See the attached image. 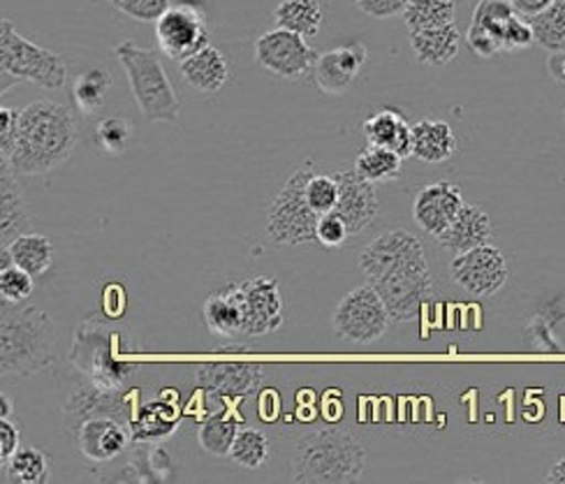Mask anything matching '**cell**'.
<instances>
[{
  "mask_svg": "<svg viewBox=\"0 0 565 484\" xmlns=\"http://www.w3.org/2000/svg\"><path fill=\"white\" fill-rule=\"evenodd\" d=\"M390 311L371 283L350 290L334 311V334L352 345H371L390 330Z\"/></svg>",
  "mask_w": 565,
  "mask_h": 484,
  "instance_id": "cell-9",
  "label": "cell"
},
{
  "mask_svg": "<svg viewBox=\"0 0 565 484\" xmlns=\"http://www.w3.org/2000/svg\"><path fill=\"white\" fill-rule=\"evenodd\" d=\"M132 140V123L124 117H107L96 128V144L105 155H121Z\"/></svg>",
  "mask_w": 565,
  "mask_h": 484,
  "instance_id": "cell-37",
  "label": "cell"
},
{
  "mask_svg": "<svg viewBox=\"0 0 565 484\" xmlns=\"http://www.w3.org/2000/svg\"><path fill=\"white\" fill-rule=\"evenodd\" d=\"M563 3H565V0H563Z\"/></svg>",
  "mask_w": 565,
  "mask_h": 484,
  "instance_id": "cell-55",
  "label": "cell"
},
{
  "mask_svg": "<svg viewBox=\"0 0 565 484\" xmlns=\"http://www.w3.org/2000/svg\"><path fill=\"white\" fill-rule=\"evenodd\" d=\"M457 153V135L450 123L438 119H422L413 126V158L422 163L438 165Z\"/></svg>",
  "mask_w": 565,
  "mask_h": 484,
  "instance_id": "cell-25",
  "label": "cell"
},
{
  "mask_svg": "<svg viewBox=\"0 0 565 484\" xmlns=\"http://www.w3.org/2000/svg\"><path fill=\"white\" fill-rule=\"evenodd\" d=\"M33 288L35 276H31L26 269H21L14 262L0 267V294H3V302L19 306L33 294Z\"/></svg>",
  "mask_w": 565,
  "mask_h": 484,
  "instance_id": "cell-38",
  "label": "cell"
},
{
  "mask_svg": "<svg viewBox=\"0 0 565 484\" xmlns=\"http://www.w3.org/2000/svg\"><path fill=\"white\" fill-rule=\"evenodd\" d=\"M461 47V33L455 24L438 29L411 31V50L424 65H447L457 58Z\"/></svg>",
  "mask_w": 565,
  "mask_h": 484,
  "instance_id": "cell-27",
  "label": "cell"
},
{
  "mask_svg": "<svg viewBox=\"0 0 565 484\" xmlns=\"http://www.w3.org/2000/svg\"><path fill=\"white\" fill-rule=\"evenodd\" d=\"M501 42H503V52H524V50L533 47L535 33L531 26V19H526L522 14H514L503 26Z\"/></svg>",
  "mask_w": 565,
  "mask_h": 484,
  "instance_id": "cell-41",
  "label": "cell"
},
{
  "mask_svg": "<svg viewBox=\"0 0 565 484\" xmlns=\"http://www.w3.org/2000/svg\"><path fill=\"white\" fill-rule=\"evenodd\" d=\"M119 348V330H114L98 318H86L75 330L70 359H73L86 380L107 389H124L126 383L135 376L137 366L130 359H124Z\"/></svg>",
  "mask_w": 565,
  "mask_h": 484,
  "instance_id": "cell-6",
  "label": "cell"
},
{
  "mask_svg": "<svg viewBox=\"0 0 565 484\" xmlns=\"http://www.w3.org/2000/svg\"><path fill=\"white\" fill-rule=\"evenodd\" d=\"M73 111L54 100H38L21 109L17 144L6 163L19 176H38L61 168L77 147Z\"/></svg>",
  "mask_w": 565,
  "mask_h": 484,
  "instance_id": "cell-2",
  "label": "cell"
},
{
  "mask_svg": "<svg viewBox=\"0 0 565 484\" xmlns=\"http://www.w3.org/2000/svg\"><path fill=\"white\" fill-rule=\"evenodd\" d=\"M311 160L295 170L282 183L267 214V237L276 246H303L316 241L320 214L306 200V183L316 174Z\"/></svg>",
  "mask_w": 565,
  "mask_h": 484,
  "instance_id": "cell-8",
  "label": "cell"
},
{
  "mask_svg": "<svg viewBox=\"0 0 565 484\" xmlns=\"http://www.w3.org/2000/svg\"><path fill=\"white\" fill-rule=\"evenodd\" d=\"M358 8L373 19H392L404 14L411 0H355Z\"/></svg>",
  "mask_w": 565,
  "mask_h": 484,
  "instance_id": "cell-46",
  "label": "cell"
},
{
  "mask_svg": "<svg viewBox=\"0 0 565 484\" xmlns=\"http://www.w3.org/2000/svg\"><path fill=\"white\" fill-rule=\"evenodd\" d=\"M244 313V336H269L282 325V299L271 276L234 283Z\"/></svg>",
  "mask_w": 565,
  "mask_h": 484,
  "instance_id": "cell-14",
  "label": "cell"
},
{
  "mask_svg": "<svg viewBox=\"0 0 565 484\" xmlns=\"http://www.w3.org/2000/svg\"><path fill=\"white\" fill-rule=\"evenodd\" d=\"M31 82L46 90H58L67 82V63L61 54L38 47L35 42L19 35L10 19L0 21V94L10 86Z\"/></svg>",
  "mask_w": 565,
  "mask_h": 484,
  "instance_id": "cell-7",
  "label": "cell"
},
{
  "mask_svg": "<svg viewBox=\"0 0 565 484\" xmlns=\"http://www.w3.org/2000/svg\"><path fill=\"white\" fill-rule=\"evenodd\" d=\"M172 8V0H124L119 10L141 24H156V21Z\"/></svg>",
  "mask_w": 565,
  "mask_h": 484,
  "instance_id": "cell-43",
  "label": "cell"
},
{
  "mask_svg": "<svg viewBox=\"0 0 565 484\" xmlns=\"http://www.w3.org/2000/svg\"><path fill=\"white\" fill-rule=\"evenodd\" d=\"M111 86H114V79L107 71H103V67H93V71L82 73L73 84L75 107L84 114V117L98 114L107 103Z\"/></svg>",
  "mask_w": 565,
  "mask_h": 484,
  "instance_id": "cell-30",
  "label": "cell"
},
{
  "mask_svg": "<svg viewBox=\"0 0 565 484\" xmlns=\"http://www.w3.org/2000/svg\"><path fill=\"white\" fill-rule=\"evenodd\" d=\"M265 372L255 362H204L195 372V385L206 404L246 399L260 389Z\"/></svg>",
  "mask_w": 565,
  "mask_h": 484,
  "instance_id": "cell-13",
  "label": "cell"
},
{
  "mask_svg": "<svg viewBox=\"0 0 565 484\" xmlns=\"http://www.w3.org/2000/svg\"><path fill=\"white\" fill-rule=\"evenodd\" d=\"M181 422V410L177 406V399L168 401V395H160V399L145 404L130 422L132 441L135 443H160L164 438H170Z\"/></svg>",
  "mask_w": 565,
  "mask_h": 484,
  "instance_id": "cell-21",
  "label": "cell"
},
{
  "mask_svg": "<svg viewBox=\"0 0 565 484\" xmlns=\"http://www.w3.org/2000/svg\"><path fill=\"white\" fill-rule=\"evenodd\" d=\"M79 452L93 464H109L128 452L132 431L126 422L114 418H90L75 429Z\"/></svg>",
  "mask_w": 565,
  "mask_h": 484,
  "instance_id": "cell-19",
  "label": "cell"
},
{
  "mask_svg": "<svg viewBox=\"0 0 565 484\" xmlns=\"http://www.w3.org/2000/svg\"><path fill=\"white\" fill-rule=\"evenodd\" d=\"M156 40L170 61H185L209 44L206 12L195 3L172 6L156 21Z\"/></svg>",
  "mask_w": 565,
  "mask_h": 484,
  "instance_id": "cell-11",
  "label": "cell"
},
{
  "mask_svg": "<svg viewBox=\"0 0 565 484\" xmlns=\"http://www.w3.org/2000/svg\"><path fill=\"white\" fill-rule=\"evenodd\" d=\"M535 42L550 54L565 52V3L556 0L552 8L531 19Z\"/></svg>",
  "mask_w": 565,
  "mask_h": 484,
  "instance_id": "cell-36",
  "label": "cell"
},
{
  "mask_svg": "<svg viewBox=\"0 0 565 484\" xmlns=\"http://www.w3.org/2000/svg\"><path fill=\"white\" fill-rule=\"evenodd\" d=\"M369 52L362 42H348L337 50L318 56L313 65V82L324 96H343L355 84Z\"/></svg>",
  "mask_w": 565,
  "mask_h": 484,
  "instance_id": "cell-18",
  "label": "cell"
},
{
  "mask_svg": "<svg viewBox=\"0 0 565 484\" xmlns=\"http://www.w3.org/2000/svg\"><path fill=\"white\" fill-rule=\"evenodd\" d=\"M269 452H271V443H269L267 433L260 429L244 427V429H239L237 438H234L227 456L232 464H237L248 471H257L269 461Z\"/></svg>",
  "mask_w": 565,
  "mask_h": 484,
  "instance_id": "cell-33",
  "label": "cell"
},
{
  "mask_svg": "<svg viewBox=\"0 0 565 484\" xmlns=\"http://www.w3.org/2000/svg\"><path fill=\"white\" fill-rule=\"evenodd\" d=\"M514 14H516V10L510 0H480L473 10V21H470V24H478L501 40L503 26Z\"/></svg>",
  "mask_w": 565,
  "mask_h": 484,
  "instance_id": "cell-39",
  "label": "cell"
},
{
  "mask_svg": "<svg viewBox=\"0 0 565 484\" xmlns=\"http://www.w3.org/2000/svg\"><path fill=\"white\" fill-rule=\"evenodd\" d=\"M0 469H3V482L42 484L50 477V456L40 448H19L10 461L0 464Z\"/></svg>",
  "mask_w": 565,
  "mask_h": 484,
  "instance_id": "cell-32",
  "label": "cell"
},
{
  "mask_svg": "<svg viewBox=\"0 0 565 484\" xmlns=\"http://www.w3.org/2000/svg\"><path fill=\"white\" fill-rule=\"evenodd\" d=\"M19 119H21V109H14V107L0 109V158L3 160H10L14 151Z\"/></svg>",
  "mask_w": 565,
  "mask_h": 484,
  "instance_id": "cell-45",
  "label": "cell"
},
{
  "mask_svg": "<svg viewBox=\"0 0 565 484\" xmlns=\"http://www.w3.org/2000/svg\"><path fill=\"white\" fill-rule=\"evenodd\" d=\"M466 204L463 193L450 181H436L424 186L413 202V221L422 233L429 237H440L452 221L459 216L461 206Z\"/></svg>",
  "mask_w": 565,
  "mask_h": 484,
  "instance_id": "cell-17",
  "label": "cell"
},
{
  "mask_svg": "<svg viewBox=\"0 0 565 484\" xmlns=\"http://www.w3.org/2000/svg\"><path fill=\"white\" fill-rule=\"evenodd\" d=\"M204 315V325L214 336L223 338H234V336H244V313L242 304L237 297V288L227 286L214 294H209V299L202 306Z\"/></svg>",
  "mask_w": 565,
  "mask_h": 484,
  "instance_id": "cell-26",
  "label": "cell"
},
{
  "mask_svg": "<svg viewBox=\"0 0 565 484\" xmlns=\"http://www.w3.org/2000/svg\"><path fill=\"white\" fill-rule=\"evenodd\" d=\"M114 54L126 71L141 117L151 123H179L181 103L160 56L130 40L116 44Z\"/></svg>",
  "mask_w": 565,
  "mask_h": 484,
  "instance_id": "cell-5",
  "label": "cell"
},
{
  "mask_svg": "<svg viewBox=\"0 0 565 484\" xmlns=\"http://www.w3.org/2000/svg\"><path fill=\"white\" fill-rule=\"evenodd\" d=\"M179 73L188 86H193L195 90H200V94L211 96V94H218V90L227 84L230 65L216 47L206 44L204 50L179 63Z\"/></svg>",
  "mask_w": 565,
  "mask_h": 484,
  "instance_id": "cell-23",
  "label": "cell"
},
{
  "mask_svg": "<svg viewBox=\"0 0 565 484\" xmlns=\"http://www.w3.org/2000/svg\"><path fill=\"white\" fill-rule=\"evenodd\" d=\"M280 412V397L274 389H265L260 395V418L267 422H274Z\"/></svg>",
  "mask_w": 565,
  "mask_h": 484,
  "instance_id": "cell-50",
  "label": "cell"
},
{
  "mask_svg": "<svg viewBox=\"0 0 565 484\" xmlns=\"http://www.w3.org/2000/svg\"><path fill=\"white\" fill-rule=\"evenodd\" d=\"M366 142L373 147L392 149L402 158L413 155V126L396 109H381L371 114L362 126Z\"/></svg>",
  "mask_w": 565,
  "mask_h": 484,
  "instance_id": "cell-24",
  "label": "cell"
},
{
  "mask_svg": "<svg viewBox=\"0 0 565 484\" xmlns=\"http://www.w3.org/2000/svg\"><path fill=\"white\" fill-rule=\"evenodd\" d=\"M510 3L514 6L516 14H522L526 19H533L540 12H545L547 8H552L556 0H510Z\"/></svg>",
  "mask_w": 565,
  "mask_h": 484,
  "instance_id": "cell-49",
  "label": "cell"
},
{
  "mask_svg": "<svg viewBox=\"0 0 565 484\" xmlns=\"http://www.w3.org/2000/svg\"><path fill=\"white\" fill-rule=\"evenodd\" d=\"M543 482H547V484H565V456L556 461V464L552 466V471L545 475Z\"/></svg>",
  "mask_w": 565,
  "mask_h": 484,
  "instance_id": "cell-52",
  "label": "cell"
},
{
  "mask_svg": "<svg viewBox=\"0 0 565 484\" xmlns=\"http://www.w3.org/2000/svg\"><path fill=\"white\" fill-rule=\"evenodd\" d=\"M0 404H3V406H0V418H10V415H12V399L8 395H0Z\"/></svg>",
  "mask_w": 565,
  "mask_h": 484,
  "instance_id": "cell-53",
  "label": "cell"
},
{
  "mask_svg": "<svg viewBox=\"0 0 565 484\" xmlns=\"http://www.w3.org/2000/svg\"><path fill=\"white\" fill-rule=\"evenodd\" d=\"M547 67H550V75H552L556 82L565 84V52L552 54L550 61H547Z\"/></svg>",
  "mask_w": 565,
  "mask_h": 484,
  "instance_id": "cell-51",
  "label": "cell"
},
{
  "mask_svg": "<svg viewBox=\"0 0 565 484\" xmlns=\"http://www.w3.org/2000/svg\"><path fill=\"white\" fill-rule=\"evenodd\" d=\"M33 221L23 197V189L19 186V174L3 160L0 168V235L3 246L12 244L19 235L31 233Z\"/></svg>",
  "mask_w": 565,
  "mask_h": 484,
  "instance_id": "cell-20",
  "label": "cell"
},
{
  "mask_svg": "<svg viewBox=\"0 0 565 484\" xmlns=\"http://www.w3.org/2000/svg\"><path fill=\"white\" fill-rule=\"evenodd\" d=\"M455 19H457L455 0H411L404 12L408 31L450 26L455 24Z\"/></svg>",
  "mask_w": 565,
  "mask_h": 484,
  "instance_id": "cell-34",
  "label": "cell"
},
{
  "mask_svg": "<svg viewBox=\"0 0 565 484\" xmlns=\"http://www.w3.org/2000/svg\"><path fill=\"white\" fill-rule=\"evenodd\" d=\"M402 163L404 158L398 155L392 149H383V147H373L369 144L355 160V170L362 179L375 183H387L394 181L398 174H402Z\"/></svg>",
  "mask_w": 565,
  "mask_h": 484,
  "instance_id": "cell-35",
  "label": "cell"
},
{
  "mask_svg": "<svg viewBox=\"0 0 565 484\" xmlns=\"http://www.w3.org/2000/svg\"><path fill=\"white\" fill-rule=\"evenodd\" d=\"M274 21L278 29L292 31L309 40L320 33L324 12L320 0H282L274 12Z\"/></svg>",
  "mask_w": 565,
  "mask_h": 484,
  "instance_id": "cell-29",
  "label": "cell"
},
{
  "mask_svg": "<svg viewBox=\"0 0 565 484\" xmlns=\"http://www.w3.org/2000/svg\"><path fill=\"white\" fill-rule=\"evenodd\" d=\"M109 3H111V6H114V8H119V6H121V3H124V0H109Z\"/></svg>",
  "mask_w": 565,
  "mask_h": 484,
  "instance_id": "cell-54",
  "label": "cell"
},
{
  "mask_svg": "<svg viewBox=\"0 0 565 484\" xmlns=\"http://www.w3.org/2000/svg\"><path fill=\"white\" fill-rule=\"evenodd\" d=\"M61 336L50 313L38 306L0 309V374L33 376L61 357Z\"/></svg>",
  "mask_w": 565,
  "mask_h": 484,
  "instance_id": "cell-3",
  "label": "cell"
},
{
  "mask_svg": "<svg viewBox=\"0 0 565 484\" xmlns=\"http://www.w3.org/2000/svg\"><path fill=\"white\" fill-rule=\"evenodd\" d=\"M14 265L26 269L35 279L44 276L54 265V244L50 237L38 233H23L12 244L3 246Z\"/></svg>",
  "mask_w": 565,
  "mask_h": 484,
  "instance_id": "cell-28",
  "label": "cell"
},
{
  "mask_svg": "<svg viewBox=\"0 0 565 484\" xmlns=\"http://www.w3.org/2000/svg\"><path fill=\"white\" fill-rule=\"evenodd\" d=\"M466 42L468 47L473 50V54H478L480 58H491L503 52V44L501 40L493 35L491 31L478 26V24H470L466 31Z\"/></svg>",
  "mask_w": 565,
  "mask_h": 484,
  "instance_id": "cell-44",
  "label": "cell"
},
{
  "mask_svg": "<svg viewBox=\"0 0 565 484\" xmlns=\"http://www.w3.org/2000/svg\"><path fill=\"white\" fill-rule=\"evenodd\" d=\"M452 281L468 294L478 299L493 297L501 292L508 281V262L505 256L491 244L470 248L450 262Z\"/></svg>",
  "mask_w": 565,
  "mask_h": 484,
  "instance_id": "cell-12",
  "label": "cell"
},
{
  "mask_svg": "<svg viewBox=\"0 0 565 484\" xmlns=\"http://www.w3.org/2000/svg\"><path fill=\"white\" fill-rule=\"evenodd\" d=\"M128 306V297H126V288L121 283H111L105 288L103 294V309L109 318H121L126 313Z\"/></svg>",
  "mask_w": 565,
  "mask_h": 484,
  "instance_id": "cell-48",
  "label": "cell"
},
{
  "mask_svg": "<svg viewBox=\"0 0 565 484\" xmlns=\"http://www.w3.org/2000/svg\"><path fill=\"white\" fill-rule=\"evenodd\" d=\"M316 61L318 54L311 50V44L292 31L276 26L255 40V63L274 77L288 82L301 79L313 73Z\"/></svg>",
  "mask_w": 565,
  "mask_h": 484,
  "instance_id": "cell-10",
  "label": "cell"
},
{
  "mask_svg": "<svg viewBox=\"0 0 565 484\" xmlns=\"http://www.w3.org/2000/svg\"><path fill=\"white\" fill-rule=\"evenodd\" d=\"M348 237H350V229H348L345 221L339 214L329 212V214L320 216L318 227H316V241L318 244H322L324 248H339L348 241Z\"/></svg>",
  "mask_w": 565,
  "mask_h": 484,
  "instance_id": "cell-42",
  "label": "cell"
},
{
  "mask_svg": "<svg viewBox=\"0 0 565 484\" xmlns=\"http://www.w3.org/2000/svg\"><path fill=\"white\" fill-rule=\"evenodd\" d=\"M360 271L383 297L392 322L413 320L434 288L422 241L402 227L385 229L362 248Z\"/></svg>",
  "mask_w": 565,
  "mask_h": 484,
  "instance_id": "cell-1",
  "label": "cell"
},
{
  "mask_svg": "<svg viewBox=\"0 0 565 484\" xmlns=\"http://www.w3.org/2000/svg\"><path fill=\"white\" fill-rule=\"evenodd\" d=\"M21 433L10 418H0V464L10 461L19 450Z\"/></svg>",
  "mask_w": 565,
  "mask_h": 484,
  "instance_id": "cell-47",
  "label": "cell"
},
{
  "mask_svg": "<svg viewBox=\"0 0 565 484\" xmlns=\"http://www.w3.org/2000/svg\"><path fill=\"white\" fill-rule=\"evenodd\" d=\"M306 200H309V204L320 216L334 212L339 202V181L334 179V174L316 172L309 183H306Z\"/></svg>",
  "mask_w": 565,
  "mask_h": 484,
  "instance_id": "cell-40",
  "label": "cell"
},
{
  "mask_svg": "<svg viewBox=\"0 0 565 484\" xmlns=\"http://www.w3.org/2000/svg\"><path fill=\"white\" fill-rule=\"evenodd\" d=\"M332 174L339 181V202L334 206V214L345 221L350 235H360L381 212V197L375 191V183L362 179L355 168L337 170Z\"/></svg>",
  "mask_w": 565,
  "mask_h": 484,
  "instance_id": "cell-15",
  "label": "cell"
},
{
  "mask_svg": "<svg viewBox=\"0 0 565 484\" xmlns=\"http://www.w3.org/2000/svg\"><path fill=\"white\" fill-rule=\"evenodd\" d=\"M90 418H114L126 424L132 422V412L128 410V397L124 389H107L96 383H82L75 387L65 406V422L77 429Z\"/></svg>",
  "mask_w": 565,
  "mask_h": 484,
  "instance_id": "cell-16",
  "label": "cell"
},
{
  "mask_svg": "<svg viewBox=\"0 0 565 484\" xmlns=\"http://www.w3.org/2000/svg\"><path fill=\"white\" fill-rule=\"evenodd\" d=\"M491 237V221L484 209L478 204L466 202L461 206L459 216L452 221V225L445 229L440 237H436L438 246L452 252H466L470 248H478L482 244H489Z\"/></svg>",
  "mask_w": 565,
  "mask_h": 484,
  "instance_id": "cell-22",
  "label": "cell"
},
{
  "mask_svg": "<svg viewBox=\"0 0 565 484\" xmlns=\"http://www.w3.org/2000/svg\"><path fill=\"white\" fill-rule=\"evenodd\" d=\"M366 471V448L358 433L322 427L303 433L292 452L297 482H358Z\"/></svg>",
  "mask_w": 565,
  "mask_h": 484,
  "instance_id": "cell-4",
  "label": "cell"
},
{
  "mask_svg": "<svg viewBox=\"0 0 565 484\" xmlns=\"http://www.w3.org/2000/svg\"><path fill=\"white\" fill-rule=\"evenodd\" d=\"M239 429H242L239 420H234L230 412H225V410L211 412L209 418L202 422L200 433H198L200 448L214 456H227Z\"/></svg>",
  "mask_w": 565,
  "mask_h": 484,
  "instance_id": "cell-31",
  "label": "cell"
}]
</instances>
